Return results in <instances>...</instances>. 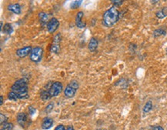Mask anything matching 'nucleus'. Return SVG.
<instances>
[{"mask_svg":"<svg viewBox=\"0 0 167 130\" xmlns=\"http://www.w3.org/2000/svg\"><path fill=\"white\" fill-rule=\"evenodd\" d=\"M3 29L4 33L8 35L11 34L12 32V31H13V29H12V25L10 24V23H5V24L4 25V28H3Z\"/></svg>","mask_w":167,"mask_h":130,"instance_id":"nucleus-16","label":"nucleus"},{"mask_svg":"<svg viewBox=\"0 0 167 130\" xmlns=\"http://www.w3.org/2000/svg\"><path fill=\"white\" fill-rule=\"evenodd\" d=\"M119 19V11L115 6L106 10L102 16V23L106 27H112L116 24Z\"/></svg>","mask_w":167,"mask_h":130,"instance_id":"nucleus-2","label":"nucleus"},{"mask_svg":"<svg viewBox=\"0 0 167 130\" xmlns=\"http://www.w3.org/2000/svg\"><path fill=\"white\" fill-rule=\"evenodd\" d=\"M40 98H41L42 100L45 101V102L49 100L51 97L48 94V90H42L41 92H40Z\"/></svg>","mask_w":167,"mask_h":130,"instance_id":"nucleus-15","label":"nucleus"},{"mask_svg":"<svg viewBox=\"0 0 167 130\" xmlns=\"http://www.w3.org/2000/svg\"><path fill=\"white\" fill-rule=\"evenodd\" d=\"M14 125L12 123H5L2 125L1 130H13Z\"/></svg>","mask_w":167,"mask_h":130,"instance_id":"nucleus-19","label":"nucleus"},{"mask_svg":"<svg viewBox=\"0 0 167 130\" xmlns=\"http://www.w3.org/2000/svg\"><path fill=\"white\" fill-rule=\"evenodd\" d=\"M165 34H166V32L162 29H156L154 31V32H153V35H154L155 37L160 36H162V35Z\"/></svg>","mask_w":167,"mask_h":130,"instance_id":"nucleus-23","label":"nucleus"},{"mask_svg":"<svg viewBox=\"0 0 167 130\" xmlns=\"http://www.w3.org/2000/svg\"><path fill=\"white\" fill-rule=\"evenodd\" d=\"M153 109V103L151 101H148L147 103H145V105L143 107V112L144 113H149L151 109Z\"/></svg>","mask_w":167,"mask_h":130,"instance_id":"nucleus-18","label":"nucleus"},{"mask_svg":"<svg viewBox=\"0 0 167 130\" xmlns=\"http://www.w3.org/2000/svg\"><path fill=\"white\" fill-rule=\"evenodd\" d=\"M79 87V84L76 80H73L66 86L64 89V95L67 98H73L76 94L78 88Z\"/></svg>","mask_w":167,"mask_h":130,"instance_id":"nucleus-3","label":"nucleus"},{"mask_svg":"<svg viewBox=\"0 0 167 130\" xmlns=\"http://www.w3.org/2000/svg\"><path fill=\"white\" fill-rule=\"evenodd\" d=\"M54 130H65V126H64V125H62V124H60V125H57V126L55 128V129Z\"/></svg>","mask_w":167,"mask_h":130,"instance_id":"nucleus-28","label":"nucleus"},{"mask_svg":"<svg viewBox=\"0 0 167 130\" xmlns=\"http://www.w3.org/2000/svg\"><path fill=\"white\" fill-rule=\"evenodd\" d=\"M49 50H50V52H53V53H56V54H58L59 52V50H60V45L55 44V43H52Z\"/></svg>","mask_w":167,"mask_h":130,"instance_id":"nucleus-17","label":"nucleus"},{"mask_svg":"<svg viewBox=\"0 0 167 130\" xmlns=\"http://www.w3.org/2000/svg\"><path fill=\"white\" fill-rule=\"evenodd\" d=\"M39 18L42 24H46V26H47V24H48V21H49L48 20V15L46 13H45V12H39Z\"/></svg>","mask_w":167,"mask_h":130,"instance_id":"nucleus-13","label":"nucleus"},{"mask_svg":"<svg viewBox=\"0 0 167 130\" xmlns=\"http://www.w3.org/2000/svg\"><path fill=\"white\" fill-rule=\"evenodd\" d=\"M140 130H143V129H140Z\"/></svg>","mask_w":167,"mask_h":130,"instance_id":"nucleus-32","label":"nucleus"},{"mask_svg":"<svg viewBox=\"0 0 167 130\" xmlns=\"http://www.w3.org/2000/svg\"><path fill=\"white\" fill-rule=\"evenodd\" d=\"M8 98L12 101H17L19 99L16 93H15L14 92H12V91H10L8 93Z\"/></svg>","mask_w":167,"mask_h":130,"instance_id":"nucleus-21","label":"nucleus"},{"mask_svg":"<svg viewBox=\"0 0 167 130\" xmlns=\"http://www.w3.org/2000/svg\"><path fill=\"white\" fill-rule=\"evenodd\" d=\"M16 119H17L18 124L21 126L23 129H26L27 126L29 125V115L28 114L26 113H18L17 117H16Z\"/></svg>","mask_w":167,"mask_h":130,"instance_id":"nucleus-6","label":"nucleus"},{"mask_svg":"<svg viewBox=\"0 0 167 130\" xmlns=\"http://www.w3.org/2000/svg\"><path fill=\"white\" fill-rule=\"evenodd\" d=\"M42 56H43V49L40 46H36L32 49L31 53L29 55V58H30V60L33 62L39 63L42 61Z\"/></svg>","mask_w":167,"mask_h":130,"instance_id":"nucleus-5","label":"nucleus"},{"mask_svg":"<svg viewBox=\"0 0 167 130\" xmlns=\"http://www.w3.org/2000/svg\"><path fill=\"white\" fill-rule=\"evenodd\" d=\"M29 82L28 79L22 78L16 80L11 87V91L18 96L19 99H26L29 98Z\"/></svg>","mask_w":167,"mask_h":130,"instance_id":"nucleus-1","label":"nucleus"},{"mask_svg":"<svg viewBox=\"0 0 167 130\" xmlns=\"http://www.w3.org/2000/svg\"><path fill=\"white\" fill-rule=\"evenodd\" d=\"M54 108V103H49L46 106V109H45V113H49L50 112H52V110Z\"/></svg>","mask_w":167,"mask_h":130,"instance_id":"nucleus-24","label":"nucleus"},{"mask_svg":"<svg viewBox=\"0 0 167 130\" xmlns=\"http://www.w3.org/2000/svg\"><path fill=\"white\" fill-rule=\"evenodd\" d=\"M34 113H36V109L33 108L32 106H29V115H33Z\"/></svg>","mask_w":167,"mask_h":130,"instance_id":"nucleus-27","label":"nucleus"},{"mask_svg":"<svg viewBox=\"0 0 167 130\" xmlns=\"http://www.w3.org/2000/svg\"><path fill=\"white\" fill-rule=\"evenodd\" d=\"M59 26V21L56 18L53 17L49 19L47 24V30L49 33L53 34L58 29Z\"/></svg>","mask_w":167,"mask_h":130,"instance_id":"nucleus-7","label":"nucleus"},{"mask_svg":"<svg viewBox=\"0 0 167 130\" xmlns=\"http://www.w3.org/2000/svg\"><path fill=\"white\" fill-rule=\"evenodd\" d=\"M3 104V96H0V105L2 106Z\"/></svg>","mask_w":167,"mask_h":130,"instance_id":"nucleus-30","label":"nucleus"},{"mask_svg":"<svg viewBox=\"0 0 167 130\" xmlns=\"http://www.w3.org/2000/svg\"><path fill=\"white\" fill-rule=\"evenodd\" d=\"M156 15L158 19H164L165 17L167 16V7H163L161 10L158 11L156 13Z\"/></svg>","mask_w":167,"mask_h":130,"instance_id":"nucleus-14","label":"nucleus"},{"mask_svg":"<svg viewBox=\"0 0 167 130\" xmlns=\"http://www.w3.org/2000/svg\"><path fill=\"white\" fill-rule=\"evenodd\" d=\"M82 0H76V1H73V3H71V9H77L80 6V5L82 4Z\"/></svg>","mask_w":167,"mask_h":130,"instance_id":"nucleus-22","label":"nucleus"},{"mask_svg":"<svg viewBox=\"0 0 167 130\" xmlns=\"http://www.w3.org/2000/svg\"><path fill=\"white\" fill-rule=\"evenodd\" d=\"M61 41H62V36H61L60 32H58L56 36H54L53 40V43H55V44H60Z\"/></svg>","mask_w":167,"mask_h":130,"instance_id":"nucleus-20","label":"nucleus"},{"mask_svg":"<svg viewBox=\"0 0 167 130\" xmlns=\"http://www.w3.org/2000/svg\"><path fill=\"white\" fill-rule=\"evenodd\" d=\"M7 9L17 15L21 13V6L19 3H12V4L8 5Z\"/></svg>","mask_w":167,"mask_h":130,"instance_id":"nucleus-10","label":"nucleus"},{"mask_svg":"<svg viewBox=\"0 0 167 130\" xmlns=\"http://www.w3.org/2000/svg\"><path fill=\"white\" fill-rule=\"evenodd\" d=\"M111 3L115 5H121L123 3V1H121V0H112L111 1Z\"/></svg>","mask_w":167,"mask_h":130,"instance_id":"nucleus-26","label":"nucleus"},{"mask_svg":"<svg viewBox=\"0 0 167 130\" xmlns=\"http://www.w3.org/2000/svg\"><path fill=\"white\" fill-rule=\"evenodd\" d=\"M32 49V48L31 46H25L23 48L17 49L16 52H15V54H16V56L18 57H20V58H25L27 56L30 55Z\"/></svg>","mask_w":167,"mask_h":130,"instance_id":"nucleus-8","label":"nucleus"},{"mask_svg":"<svg viewBox=\"0 0 167 130\" xmlns=\"http://www.w3.org/2000/svg\"><path fill=\"white\" fill-rule=\"evenodd\" d=\"M98 44H99V42L98 40L94 38V37H92L90 40V42L88 44V48H89V50L90 52H94L96 51L98 48Z\"/></svg>","mask_w":167,"mask_h":130,"instance_id":"nucleus-12","label":"nucleus"},{"mask_svg":"<svg viewBox=\"0 0 167 130\" xmlns=\"http://www.w3.org/2000/svg\"><path fill=\"white\" fill-rule=\"evenodd\" d=\"M63 89V83L60 82L56 81L53 82L52 85H50V86L48 87L47 90H48V94H49V96H50V97L52 99L53 97H56V96H59L62 92Z\"/></svg>","mask_w":167,"mask_h":130,"instance_id":"nucleus-4","label":"nucleus"},{"mask_svg":"<svg viewBox=\"0 0 167 130\" xmlns=\"http://www.w3.org/2000/svg\"><path fill=\"white\" fill-rule=\"evenodd\" d=\"M0 122H1V125H3L4 123H7L6 121H7V119H8V118L6 117V115H4V114H3V113H1L0 114Z\"/></svg>","mask_w":167,"mask_h":130,"instance_id":"nucleus-25","label":"nucleus"},{"mask_svg":"<svg viewBox=\"0 0 167 130\" xmlns=\"http://www.w3.org/2000/svg\"><path fill=\"white\" fill-rule=\"evenodd\" d=\"M152 130H164V129L162 127V126H160V125H158V126H156L154 127Z\"/></svg>","mask_w":167,"mask_h":130,"instance_id":"nucleus-29","label":"nucleus"},{"mask_svg":"<svg viewBox=\"0 0 167 130\" xmlns=\"http://www.w3.org/2000/svg\"><path fill=\"white\" fill-rule=\"evenodd\" d=\"M66 130H74V128H73V126H69V127L66 129Z\"/></svg>","mask_w":167,"mask_h":130,"instance_id":"nucleus-31","label":"nucleus"},{"mask_svg":"<svg viewBox=\"0 0 167 130\" xmlns=\"http://www.w3.org/2000/svg\"><path fill=\"white\" fill-rule=\"evenodd\" d=\"M83 16H84V12H82V11L78 12V13L75 15V25L79 29H84L86 26V24L85 22H83L82 21Z\"/></svg>","mask_w":167,"mask_h":130,"instance_id":"nucleus-9","label":"nucleus"},{"mask_svg":"<svg viewBox=\"0 0 167 130\" xmlns=\"http://www.w3.org/2000/svg\"><path fill=\"white\" fill-rule=\"evenodd\" d=\"M53 119L49 118V117L44 118L43 120H42V129L44 130L49 129L53 125Z\"/></svg>","mask_w":167,"mask_h":130,"instance_id":"nucleus-11","label":"nucleus"}]
</instances>
